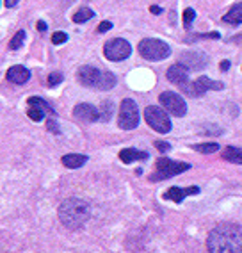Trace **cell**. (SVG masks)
<instances>
[{"instance_id":"cell-22","label":"cell","mask_w":242,"mask_h":253,"mask_svg":"<svg viewBox=\"0 0 242 253\" xmlns=\"http://www.w3.org/2000/svg\"><path fill=\"white\" fill-rule=\"evenodd\" d=\"M221 34L219 32H206V34H191L189 38H185V43H194V41H202V40H219Z\"/></svg>"},{"instance_id":"cell-37","label":"cell","mask_w":242,"mask_h":253,"mask_svg":"<svg viewBox=\"0 0 242 253\" xmlns=\"http://www.w3.org/2000/svg\"><path fill=\"white\" fill-rule=\"evenodd\" d=\"M232 41H233V43H237V45H242V34H239V36H235Z\"/></svg>"},{"instance_id":"cell-3","label":"cell","mask_w":242,"mask_h":253,"mask_svg":"<svg viewBox=\"0 0 242 253\" xmlns=\"http://www.w3.org/2000/svg\"><path fill=\"white\" fill-rule=\"evenodd\" d=\"M139 50L141 57H144L146 61H162L171 55V46L167 43L161 40H155V38H144L139 41Z\"/></svg>"},{"instance_id":"cell-20","label":"cell","mask_w":242,"mask_h":253,"mask_svg":"<svg viewBox=\"0 0 242 253\" xmlns=\"http://www.w3.org/2000/svg\"><path fill=\"white\" fill-rule=\"evenodd\" d=\"M27 104L29 105H38V107H41L45 113H48V114H52V116H55V109L52 107V105L48 104V102H45L43 98H40V96H31V98L27 100Z\"/></svg>"},{"instance_id":"cell-12","label":"cell","mask_w":242,"mask_h":253,"mask_svg":"<svg viewBox=\"0 0 242 253\" xmlns=\"http://www.w3.org/2000/svg\"><path fill=\"white\" fill-rule=\"evenodd\" d=\"M73 116L84 123H94L100 120V109L91 104H79L73 109Z\"/></svg>"},{"instance_id":"cell-21","label":"cell","mask_w":242,"mask_h":253,"mask_svg":"<svg viewBox=\"0 0 242 253\" xmlns=\"http://www.w3.org/2000/svg\"><path fill=\"white\" fill-rule=\"evenodd\" d=\"M93 16H94L93 9H89V7H81V9L73 14V22H75V23H84V22H87V20L93 18Z\"/></svg>"},{"instance_id":"cell-31","label":"cell","mask_w":242,"mask_h":253,"mask_svg":"<svg viewBox=\"0 0 242 253\" xmlns=\"http://www.w3.org/2000/svg\"><path fill=\"white\" fill-rule=\"evenodd\" d=\"M46 128H48V132H52L54 136H59V134H61L57 122H54V120H48V122H46Z\"/></svg>"},{"instance_id":"cell-28","label":"cell","mask_w":242,"mask_h":253,"mask_svg":"<svg viewBox=\"0 0 242 253\" xmlns=\"http://www.w3.org/2000/svg\"><path fill=\"white\" fill-rule=\"evenodd\" d=\"M194 16H196V13H194L193 7H187V9L184 11V16H182V23H184V27H185V29L191 27V23H193Z\"/></svg>"},{"instance_id":"cell-24","label":"cell","mask_w":242,"mask_h":253,"mask_svg":"<svg viewBox=\"0 0 242 253\" xmlns=\"http://www.w3.org/2000/svg\"><path fill=\"white\" fill-rule=\"evenodd\" d=\"M112 113H114V105H112V102H103L102 107H100V120L102 122H109L112 116Z\"/></svg>"},{"instance_id":"cell-14","label":"cell","mask_w":242,"mask_h":253,"mask_svg":"<svg viewBox=\"0 0 242 253\" xmlns=\"http://www.w3.org/2000/svg\"><path fill=\"white\" fill-rule=\"evenodd\" d=\"M166 77H167V81L173 82V84H176V86L180 87L182 84H185V82L189 81V70L185 68L182 63H176L167 68Z\"/></svg>"},{"instance_id":"cell-10","label":"cell","mask_w":242,"mask_h":253,"mask_svg":"<svg viewBox=\"0 0 242 253\" xmlns=\"http://www.w3.org/2000/svg\"><path fill=\"white\" fill-rule=\"evenodd\" d=\"M77 77H79L82 86L100 89V86H102V79H103V72H100V70L94 68V66H89V64H84V66L79 68Z\"/></svg>"},{"instance_id":"cell-2","label":"cell","mask_w":242,"mask_h":253,"mask_svg":"<svg viewBox=\"0 0 242 253\" xmlns=\"http://www.w3.org/2000/svg\"><path fill=\"white\" fill-rule=\"evenodd\" d=\"M91 217V207L81 198H68L59 205V219L68 230H81Z\"/></svg>"},{"instance_id":"cell-36","label":"cell","mask_w":242,"mask_h":253,"mask_svg":"<svg viewBox=\"0 0 242 253\" xmlns=\"http://www.w3.org/2000/svg\"><path fill=\"white\" fill-rule=\"evenodd\" d=\"M38 31H40V32H45L46 31V23L45 22H38Z\"/></svg>"},{"instance_id":"cell-11","label":"cell","mask_w":242,"mask_h":253,"mask_svg":"<svg viewBox=\"0 0 242 253\" xmlns=\"http://www.w3.org/2000/svg\"><path fill=\"white\" fill-rule=\"evenodd\" d=\"M189 70V72H200V70H205L206 64H208V55L203 54V52H198V50H193V52H185V54L180 55V61Z\"/></svg>"},{"instance_id":"cell-30","label":"cell","mask_w":242,"mask_h":253,"mask_svg":"<svg viewBox=\"0 0 242 253\" xmlns=\"http://www.w3.org/2000/svg\"><path fill=\"white\" fill-rule=\"evenodd\" d=\"M153 145H155V148H157L159 152H162V154H166V152H169L171 150V145L169 143H166V141H155Z\"/></svg>"},{"instance_id":"cell-8","label":"cell","mask_w":242,"mask_h":253,"mask_svg":"<svg viewBox=\"0 0 242 253\" xmlns=\"http://www.w3.org/2000/svg\"><path fill=\"white\" fill-rule=\"evenodd\" d=\"M224 87L223 82L219 81H212V79L208 77H200L196 79L194 82H185V84H182L180 86V89L184 91V93H187L189 96H203L208 89H215V91H221Z\"/></svg>"},{"instance_id":"cell-4","label":"cell","mask_w":242,"mask_h":253,"mask_svg":"<svg viewBox=\"0 0 242 253\" xmlns=\"http://www.w3.org/2000/svg\"><path fill=\"white\" fill-rule=\"evenodd\" d=\"M191 164L187 163H178V161H171V159L162 157L157 161V166H155V171L150 175V180L152 182H161L171 178V176H176L180 173L187 171Z\"/></svg>"},{"instance_id":"cell-32","label":"cell","mask_w":242,"mask_h":253,"mask_svg":"<svg viewBox=\"0 0 242 253\" xmlns=\"http://www.w3.org/2000/svg\"><path fill=\"white\" fill-rule=\"evenodd\" d=\"M111 29H112V22H107V20L98 25V32H107V31H111Z\"/></svg>"},{"instance_id":"cell-33","label":"cell","mask_w":242,"mask_h":253,"mask_svg":"<svg viewBox=\"0 0 242 253\" xmlns=\"http://www.w3.org/2000/svg\"><path fill=\"white\" fill-rule=\"evenodd\" d=\"M20 0H4L5 7H16V4H18Z\"/></svg>"},{"instance_id":"cell-35","label":"cell","mask_w":242,"mask_h":253,"mask_svg":"<svg viewBox=\"0 0 242 253\" xmlns=\"http://www.w3.org/2000/svg\"><path fill=\"white\" fill-rule=\"evenodd\" d=\"M221 72H226V70L230 68V61H221Z\"/></svg>"},{"instance_id":"cell-6","label":"cell","mask_w":242,"mask_h":253,"mask_svg":"<svg viewBox=\"0 0 242 253\" xmlns=\"http://www.w3.org/2000/svg\"><path fill=\"white\" fill-rule=\"evenodd\" d=\"M144 122L159 134H167L171 130V122L167 113L164 109L155 107V105H148L144 109Z\"/></svg>"},{"instance_id":"cell-23","label":"cell","mask_w":242,"mask_h":253,"mask_svg":"<svg viewBox=\"0 0 242 253\" xmlns=\"http://www.w3.org/2000/svg\"><path fill=\"white\" fill-rule=\"evenodd\" d=\"M193 150L200 152V154H214L219 150L217 143H200V145H193Z\"/></svg>"},{"instance_id":"cell-18","label":"cell","mask_w":242,"mask_h":253,"mask_svg":"<svg viewBox=\"0 0 242 253\" xmlns=\"http://www.w3.org/2000/svg\"><path fill=\"white\" fill-rule=\"evenodd\" d=\"M223 22L228 25H239L242 22V4L232 5V9L223 16Z\"/></svg>"},{"instance_id":"cell-7","label":"cell","mask_w":242,"mask_h":253,"mask_svg":"<svg viewBox=\"0 0 242 253\" xmlns=\"http://www.w3.org/2000/svg\"><path fill=\"white\" fill-rule=\"evenodd\" d=\"M132 54V46L130 43L123 38H114V40H109L105 45H103V55L109 59V61H125Z\"/></svg>"},{"instance_id":"cell-13","label":"cell","mask_w":242,"mask_h":253,"mask_svg":"<svg viewBox=\"0 0 242 253\" xmlns=\"http://www.w3.org/2000/svg\"><path fill=\"white\" fill-rule=\"evenodd\" d=\"M198 193H200V187H196V185H193V187H185V189H182V187H169V189L164 193V198L171 200V202H175V204H182L184 198L198 195Z\"/></svg>"},{"instance_id":"cell-1","label":"cell","mask_w":242,"mask_h":253,"mask_svg":"<svg viewBox=\"0 0 242 253\" xmlns=\"http://www.w3.org/2000/svg\"><path fill=\"white\" fill-rule=\"evenodd\" d=\"M206 250L212 253H242V226L233 223L215 226L208 234Z\"/></svg>"},{"instance_id":"cell-27","label":"cell","mask_w":242,"mask_h":253,"mask_svg":"<svg viewBox=\"0 0 242 253\" xmlns=\"http://www.w3.org/2000/svg\"><path fill=\"white\" fill-rule=\"evenodd\" d=\"M63 81H64L63 73L54 72V73H50V75H48V79H46V84H48V87H55V86H59Z\"/></svg>"},{"instance_id":"cell-15","label":"cell","mask_w":242,"mask_h":253,"mask_svg":"<svg viewBox=\"0 0 242 253\" xmlns=\"http://www.w3.org/2000/svg\"><path fill=\"white\" fill-rule=\"evenodd\" d=\"M5 79L9 82H13V84H25V82L31 79V72H29L25 66H20V64H16V66H11L9 70H7V73H5Z\"/></svg>"},{"instance_id":"cell-19","label":"cell","mask_w":242,"mask_h":253,"mask_svg":"<svg viewBox=\"0 0 242 253\" xmlns=\"http://www.w3.org/2000/svg\"><path fill=\"white\" fill-rule=\"evenodd\" d=\"M223 159L232 164H242V150L235 146H226V150L223 152Z\"/></svg>"},{"instance_id":"cell-26","label":"cell","mask_w":242,"mask_h":253,"mask_svg":"<svg viewBox=\"0 0 242 253\" xmlns=\"http://www.w3.org/2000/svg\"><path fill=\"white\" fill-rule=\"evenodd\" d=\"M23 41H25V32L18 31L13 38H11V41H9V50H20V48H22V45H23Z\"/></svg>"},{"instance_id":"cell-29","label":"cell","mask_w":242,"mask_h":253,"mask_svg":"<svg viewBox=\"0 0 242 253\" xmlns=\"http://www.w3.org/2000/svg\"><path fill=\"white\" fill-rule=\"evenodd\" d=\"M66 41H68L66 32L57 31V32H54V34H52V43H54V45H61V43H66Z\"/></svg>"},{"instance_id":"cell-9","label":"cell","mask_w":242,"mask_h":253,"mask_svg":"<svg viewBox=\"0 0 242 253\" xmlns=\"http://www.w3.org/2000/svg\"><path fill=\"white\" fill-rule=\"evenodd\" d=\"M159 102L167 113L173 114V116H185L187 113V105H185L184 98L178 95V93H173V91H164L161 96H159Z\"/></svg>"},{"instance_id":"cell-5","label":"cell","mask_w":242,"mask_h":253,"mask_svg":"<svg viewBox=\"0 0 242 253\" xmlns=\"http://www.w3.org/2000/svg\"><path fill=\"white\" fill-rule=\"evenodd\" d=\"M118 125L123 130H134L139 125V109L132 98H125L120 105V116H118Z\"/></svg>"},{"instance_id":"cell-17","label":"cell","mask_w":242,"mask_h":253,"mask_svg":"<svg viewBox=\"0 0 242 253\" xmlns=\"http://www.w3.org/2000/svg\"><path fill=\"white\" fill-rule=\"evenodd\" d=\"M89 161L87 155H81V154H68L61 159V163L68 168V169H77V168H82L85 163Z\"/></svg>"},{"instance_id":"cell-16","label":"cell","mask_w":242,"mask_h":253,"mask_svg":"<svg viewBox=\"0 0 242 253\" xmlns=\"http://www.w3.org/2000/svg\"><path fill=\"white\" fill-rule=\"evenodd\" d=\"M150 155L146 152H141V150L135 148H125L120 152V161L125 164H132L134 161H146Z\"/></svg>"},{"instance_id":"cell-25","label":"cell","mask_w":242,"mask_h":253,"mask_svg":"<svg viewBox=\"0 0 242 253\" xmlns=\"http://www.w3.org/2000/svg\"><path fill=\"white\" fill-rule=\"evenodd\" d=\"M45 111L41 107H38V105H29V111H27V116L31 118L32 122H41L43 118H45Z\"/></svg>"},{"instance_id":"cell-34","label":"cell","mask_w":242,"mask_h":253,"mask_svg":"<svg viewBox=\"0 0 242 253\" xmlns=\"http://www.w3.org/2000/svg\"><path fill=\"white\" fill-rule=\"evenodd\" d=\"M150 13H152V14H161L162 9L159 7V5H152V7H150Z\"/></svg>"}]
</instances>
